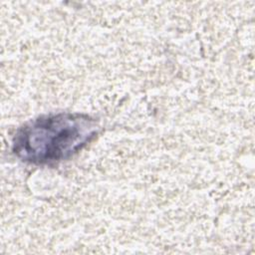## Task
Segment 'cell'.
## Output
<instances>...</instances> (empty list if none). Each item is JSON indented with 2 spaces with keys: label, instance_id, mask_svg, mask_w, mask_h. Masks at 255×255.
<instances>
[{
  "label": "cell",
  "instance_id": "1",
  "mask_svg": "<svg viewBox=\"0 0 255 255\" xmlns=\"http://www.w3.org/2000/svg\"><path fill=\"white\" fill-rule=\"evenodd\" d=\"M98 132V122L88 115H45L26 123L17 130L13 139V151L25 162L51 164L79 152Z\"/></svg>",
  "mask_w": 255,
  "mask_h": 255
}]
</instances>
